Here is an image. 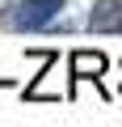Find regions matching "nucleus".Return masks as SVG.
<instances>
[{
    "label": "nucleus",
    "instance_id": "obj_1",
    "mask_svg": "<svg viewBox=\"0 0 122 127\" xmlns=\"http://www.w3.org/2000/svg\"><path fill=\"white\" fill-rule=\"evenodd\" d=\"M63 4L68 0H17L9 9V26L13 30H42L63 13Z\"/></svg>",
    "mask_w": 122,
    "mask_h": 127
},
{
    "label": "nucleus",
    "instance_id": "obj_2",
    "mask_svg": "<svg viewBox=\"0 0 122 127\" xmlns=\"http://www.w3.org/2000/svg\"><path fill=\"white\" fill-rule=\"evenodd\" d=\"M88 30L93 34H122V0H93Z\"/></svg>",
    "mask_w": 122,
    "mask_h": 127
},
{
    "label": "nucleus",
    "instance_id": "obj_3",
    "mask_svg": "<svg viewBox=\"0 0 122 127\" xmlns=\"http://www.w3.org/2000/svg\"><path fill=\"white\" fill-rule=\"evenodd\" d=\"M101 72H105V55L101 51H72V85H80V81L101 85Z\"/></svg>",
    "mask_w": 122,
    "mask_h": 127
}]
</instances>
